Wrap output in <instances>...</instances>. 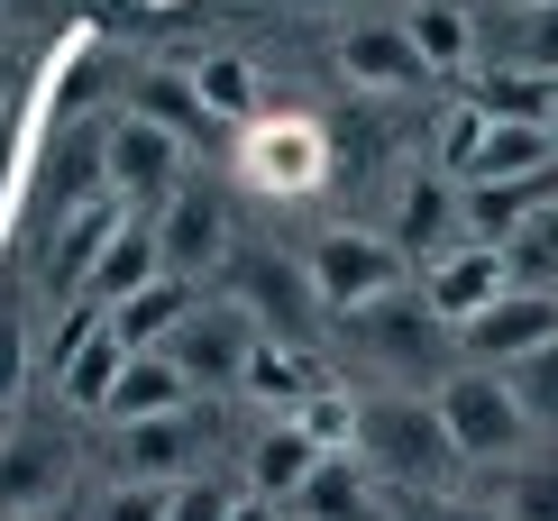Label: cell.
Masks as SVG:
<instances>
[{"label":"cell","instance_id":"obj_40","mask_svg":"<svg viewBox=\"0 0 558 521\" xmlns=\"http://www.w3.org/2000/svg\"><path fill=\"white\" fill-rule=\"evenodd\" d=\"M549 293H558V283H549Z\"/></svg>","mask_w":558,"mask_h":521},{"label":"cell","instance_id":"obj_3","mask_svg":"<svg viewBox=\"0 0 558 521\" xmlns=\"http://www.w3.org/2000/svg\"><path fill=\"white\" fill-rule=\"evenodd\" d=\"M403 293V239L385 229H320L312 239V302L320 312H376V302Z\"/></svg>","mask_w":558,"mask_h":521},{"label":"cell","instance_id":"obj_30","mask_svg":"<svg viewBox=\"0 0 558 521\" xmlns=\"http://www.w3.org/2000/svg\"><path fill=\"white\" fill-rule=\"evenodd\" d=\"M166 512H174V485H147V476H120L101 504V521H166Z\"/></svg>","mask_w":558,"mask_h":521},{"label":"cell","instance_id":"obj_33","mask_svg":"<svg viewBox=\"0 0 558 521\" xmlns=\"http://www.w3.org/2000/svg\"><path fill=\"white\" fill-rule=\"evenodd\" d=\"M522 64L558 83V10H531V19H522Z\"/></svg>","mask_w":558,"mask_h":521},{"label":"cell","instance_id":"obj_39","mask_svg":"<svg viewBox=\"0 0 558 521\" xmlns=\"http://www.w3.org/2000/svg\"><path fill=\"white\" fill-rule=\"evenodd\" d=\"M37 521H64V512H37Z\"/></svg>","mask_w":558,"mask_h":521},{"label":"cell","instance_id":"obj_11","mask_svg":"<svg viewBox=\"0 0 558 521\" xmlns=\"http://www.w3.org/2000/svg\"><path fill=\"white\" fill-rule=\"evenodd\" d=\"M339 74L357 83V92H412V83H430L422 74V56H412V37H403V19H366V28H339Z\"/></svg>","mask_w":558,"mask_h":521},{"label":"cell","instance_id":"obj_6","mask_svg":"<svg viewBox=\"0 0 558 521\" xmlns=\"http://www.w3.org/2000/svg\"><path fill=\"white\" fill-rule=\"evenodd\" d=\"M183 156H193V147H174V137L156 129V120H137V110L101 137V174H110V193L137 202V210H166V202L183 193Z\"/></svg>","mask_w":558,"mask_h":521},{"label":"cell","instance_id":"obj_1","mask_svg":"<svg viewBox=\"0 0 558 521\" xmlns=\"http://www.w3.org/2000/svg\"><path fill=\"white\" fill-rule=\"evenodd\" d=\"M357 467L385 494H439V485H449V467H468V458H458V439H449V421H439L430 393H366Z\"/></svg>","mask_w":558,"mask_h":521},{"label":"cell","instance_id":"obj_32","mask_svg":"<svg viewBox=\"0 0 558 521\" xmlns=\"http://www.w3.org/2000/svg\"><path fill=\"white\" fill-rule=\"evenodd\" d=\"M385 521H495L485 504H449V494H385Z\"/></svg>","mask_w":558,"mask_h":521},{"label":"cell","instance_id":"obj_22","mask_svg":"<svg viewBox=\"0 0 558 521\" xmlns=\"http://www.w3.org/2000/svg\"><path fill=\"white\" fill-rule=\"evenodd\" d=\"M549 74H531V64H504V74H485L476 83V110H485V120H522V129H541L549 120Z\"/></svg>","mask_w":558,"mask_h":521},{"label":"cell","instance_id":"obj_10","mask_svg":"<svg viewBox=\"0 0 558 521\" xmlns=\"http://www.w3.org/2000/svg\"><path fill=\"white\" fill-rule=\"evenodd\" d=\"M156 247H166V275H202V266L229 247V229H220V193H211V183H183V193L156 210Z\"/></svg>","mask_w":558,"mask_h":521},{"label":"cell","instance_id":"obj_35","mask_svg":"<svg viewBox=\"0 0 558 521\" xmlns=\"http://www.w3.org/2000/svg\"><path fill=\"white\" fill-rule=\"evenodd\" d=\"M541 129H549V147H558V92H549V120H541Z\"/></svg>","mask_w":558,"mask_h":521},{"label":"cell","instance_id":"obj_15","mask_svg":"<svg viewBox=\"0 0 558 521\" xmlns=\"http://www.w3.org/2000/svg\"><path fill=\"white\" fill-rule=\"evenodd\" d=\"M120 366H129L120 329H110L101 312H83V320H74V339H64V358H56V385L74 393V402H92V412H101L110 385H120Z\"/></svg>","mask_w":558,"mask_h":521},{"label":"cell","instance_id":"obj_9","mask_svg":"<svg viewBox=\"0 0 558 521\" xmlns=\"http://www.w3.org/2000/svg\"><path fill=\"white\" fill-rule=\"evenodd\" d=\"M239 174L257 183V193H320V174H330L320 129H302V120H257V129L239 137Z\"/></svg>","mask_w":558,"mask_h":521},{"label":"cell","instance_id":"obj_38","mask_svg":"<svg viewBox=\"0 0 558 521\" xmlns=\"http://www.w3.org/2000/svg\"><path fill=\"white\" fill-rule=\"evenodd\" d=\"M0 101H10V64H0Z\"/></svg>","mask_w":558,"mask_h":521},{"label":"cell","instance_id":"obj_17","mask_svg":"<svg viewBox=\"0 0 558 521\" xmlns=\"http://www.w3.org/2000/svg\"><path fill=\"white\" fill-rule=\"evenodd\" d=\"M193 302H202V293H193V275H156L137 302H120V312H101V320L120 329V348H129V358H147V348H166L174 329L193 320Z\"/></svg>","mask_w":558,"mask_h":521},{"label":"cell","instance_id":"obj_5","mask_svg":"<svg viewBox=\"0 0 558 521\" xmlns=\"http://www.w3.org/2000/svg\"><path fill=\"white\" fill-rule=\"evenodd\" d=\"M541 348H558V293L549 283H513L495 312H476L468 329H458V358L495 366V375H513L522 358H541Z\"/></svg>","mask_w":558,"mask_h":521},{"label":"cell","instance_id":"obj_31","mask_svg":"<svg viewBox=\"0 0 558 521\" xmlns=\"http://www.w3.org/2000/svg\"><path fill=\"white\" fill-rule=\"evenodd\" d=\"M513 393H522L531 421H558V348H541V358L513 366Z\"/></svg>","mask_w":558,"mask_h":521},{"label":"cell","instance_id":"obj_29","mask_svg":"<svg viewBox=\"0 0 558 521\" xmlns=\"http://www.w3.org/2000/svg\"><path fill=\"white\" fill-rule=\"evenodd\" d=\"M239 393H266V402H293V412H302V393H312V385H302V375H293V358H284V348H257V366H247V385Z\"/></svg>","mask_w":558,"mask_h":521},{"label":"cell","instance_id":"obj_36","mask_svg":"<svg viewBox=\"0 0 558 521\" xmlns=\"http://www.w3.org/2000/svg\"><path fill=\"white\" fill-rule=\"evenodd\" d=\"M513 10H522V19H531V10H558V0H513Z\"/></svg>","mask_w":558,"mask_h":521},{"label":"cell","instance_id":"obj_20","mask_svg":"<svg viewBox=\"0 0 558 521\" xmlns=\"http://www.w3.org/2000/svg\"><path fill=\"white\" fill-rule=\"evenodd\" d=\"M137 120H156L174 147H202V137H211V110H202L193 74H147L137 83Z\"/></svg>","mask_w":558,"mask_h":521},{"label":"cell","instance_id":"obj_37","mask_svg":"<svg viewBox=\"0 0 558 521\" xmlns=\"http://www.w3.org/2000/svg\"><path fill=\"white\" fill-rule=\"evenodd\" d=\"M0 174H10V129H0Z\"/></svg>","mask_w":558,"mask_h":521},{"label":"cell","instance_id":"obj_16","mask_svg":"<svg viewBox=\"0 0 558 521\" xmlns=\"http://www.w3.org/2000/svg\"><path fill=\"white\" fill-rule=\"evenodd\" d=\"M403 37H412V56H422V74H468L476 64V10L468 0H412Z\"/></svg>","mask_w":558,"mask_h":521},{"label":"cell","instance_id":"obj_28","mask_svg":"<svg viewBox=\"0 0 558 521\" xmlns=\"http://www.w3.org/2000/svg\"><path fill=\"white\" fill-rule=\"evenodd\" d=\"M239 494H247V485H229V476H183L166 521H229V512H239Z\"/></svg>","mask_w":558,"mask_h":521},{"label":"cell","instance_id":"obj_23","mask_svg":"<svg viewBox=\"0 0 558 521\" xmlns=\"http://www.w3.org/2000/svg\"><path fill=\"white\" fill-rule=\"evenodd\" d=\"M485 512H495V521H558V458L504 467V494H495Z\"/></svg>","mask_w":558,"mask_h":521},{"label":"cell","instance_id":"obj_14","mask_svg":"<svg viewBox=\"0 0 558 521\" xmlns=\"http://www.w3.org/2000/svg\"><path fill=\"white\" fill-rule=\"evenodd\" d=\"M110 421H166V412H193V375H183L166 348H147V358H129L120 366V385H110V402H101Z\"/></svg>","mask_w":558,"mask_h":521},{"label":"cell","instance_id":"obj_8","mask_svg":"<svg viewBox=\"0 0 558 521\" xmlns=\"http://www.w3.org/2000/svg\"><path fill=\"white\" fill-rule=\"evenodd\" d=\"M504 293H513V256H504V247H439V266H430V283H422V302L449 320V339H458L476 312H495Z\"/></svg>","mask_w":558,"mask_h":521},{"label":"cell","instance_id":"obj_24","mask_svg":"<svg viewBox=\"0 0 558 521\" xmlns=\"http://www.w3.org/2000/svg\"><path fill=\"white\" fill-rule=\"evenodd\" d=\"M193 92H202V110H211V120H247L257 74H247L239 56H202V64H193Z\"/></svg>","mask_w":558,"mask_h":521},{"label":"cell","instance_id":"obj_25","mask_svg":"<svg viewBox=\"0 0 558 521\" xmlns=\"http://www.w3.org/2000/svg\"><path fill=\"white\" fill-rule=\"evenodd\" d=\"M120 229H129L120 210H83V220H64V229H56V275H64V283H83V275H92V256L120 239Z\"/></svg>","mask_w":558,"mask_h":521},{"label":"cell","instance_id":"obj_21","mask_svg":"<svg viewBox=\"0 0 558 521\" xmlns=\"http://www.w3.org/2000/svg\"><path fill=\"white\" fill-rule=\"evenodd\" d=\"M357 421H366V393H339V385H312L293 412V431L320 448V458H357Z\"/></svg>","mask_w":558,"mask_h":521},{"label":"cell","instance_id":"obj_26","mask_svg":"<svg viewBox=\"0 0 558 521\" xmlns=\"http://www.w3.org/2000/svg\"><path fill=\"white\" fill-rule=\"evenodd\" d=\"M302 283L284 275V266H275V256H247V275H239V302H247V312H257L266 329H293V312H302Z\"/></svg>","mask_w":558,"mask_h":521},{"label":"cell","instance_id":"obj_27","mask_svg":"<svg viewBox=\"0 0 558 521\" xmlns=\"http://www.w3.org/2000/svg\"><path fill=\"white\" fill-rule=\"evenodd\" d=\"M504 256H513V283H558V202H541L522 220V239H504Z\"/></svg>","mask_w":558,"mask_h":521},{"label":"cell","instance_id":"obj_4","mask_svg":"<svg viewBox=\"0 0 558 521\" xmlns=\"http://www.w3.org/2000/svg\"><path fill=\"white\" fill-rule=\"evenodd\" d=\"M257 348H266V329H257L247 302H193V320L166 339V358L193 375V393H239L247 366H257Z\"/></svg>","mask_w":558,"mask_h":521},{"label":"cell","instance_id":"obj_12","mask_svg":"<svg viewBox=\"0 0 558 521\" xmlns=\"http://www.w3.org/2000/svg\"><path fill=\"white\" fill-rule=\"evenodd\" d=\"M156 275H166V247H156V229H147V220H129L120 239H110L101 256H92V275H83V302L120 312V302H137Z\"/></svg>","mask_w":558,"mask_h":521},{"label":"cell","instance_id":"obj_2","mask_svg":"<svg viewBox=\"0 0 558 521\" xmlns=\"http://www.w3.org/2000/svg\"><path fill=\"white\" fill-rule=\"evenodd\" d=\"M430 402H439V421H449V439H458L468 467H504V458L531 448V412H522L513 375H495V366H449L430 385Z\"/></svg>","mask_w":558,"mask_h":521},{"label":"cell","instance_id":"obj_18","mask_svg":"<svg viewBox=\"0 0 558 521\" xmlns=\"http://www.w3.org/2000/svg\"><path fill=\"white\" fill-rule=\"evenodd\" d=\"M56 494H64V448L56 439H19L10 458H0V512L10 521H37Z\"/></svg>","mask_w":558,"mask_h":521},{"label":"cell","instance_id":"obj_13","mask_svg":"<svg viewBox=\"0 0 558 521\" xmlns=\"http://www.w3.org/2000/svg\"><path fill=\"white\" fill-rule=\"evenodd\" d=\"M193 458H202V421L193 412L129 421V431H120V467H129V476H147V485H183V476H193Z\"/></svg>","mask_w":558,"mask_h":521},{"label":"cell","instance_id":"obj_19","mask_svg":"<svg viewBox=\"0 0 558 521\" xmlns=\"http://www.w3.org/2000/svg\"><path fill=\"white\" fill-rule=\"evenodd\" d=\"M312 476H320V448L302 439L293 421H284V431H266L257 448H247V494H266V504H293V494L312 485Z\"/></svg>","mask_w":558,"mask_h":521},{"label":"cell","instance_id":"obj_7","mask_svg":"<svg viewBox=\"0 0 558 521\" xmlns=\"http://www.w3.org/2000/svg\"><path fill=\"white\" fill-rule=\"evenodd\" d=\"M348 339H357V348H376L385 366L430 375V385L449 375V366H439V358H449V320H439L430 302H403V293H393V302H376V312H357V320H348Z\"/></svg>","mask_w":558,"mask_h":521},{"label":"cell","instance_id":"obj_34","mask_svg":"<svg viewBox=\"0 0 558 521\" xmlns=\"http://www.w3.org/2000/svg\"><path fill=\"white\" fill-rule=\"evenodd\" d=\"M229 521H275V504H266V494H239V512H229Z\"/></svg>","mask_w":558,"mask_h":521}]
</instances>
